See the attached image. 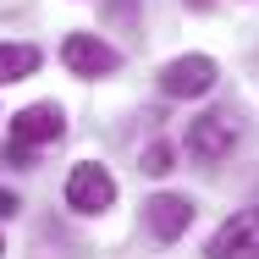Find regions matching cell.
<instances>
[{"label": "cell", "mask_w": 259, "mask_h": 259, "mask_svg": "<svg viewBox=\"0 0 259 259\" xmlns=\"http://www.w3.org/2000/svg\"><path fill=\"white\" fill-rule=\"evenodd\" d=\"M61 61H66V72H77V77H105V72H116V66H121V55L110 50L100 33H66Z\"/></svg>", "instance_id": "cell-6"}, {"label": "cell", "mask_w": 259, "mask_h": 259, "mask_svg": "<svg viewBox=\"0 0 259 259\" xmlns=\"http://www.w3.org/2000/svg\"><path fill=\"white\" fill-rule=\"evenodd\" d=\"M66 204L77 209V215H100V209H110V204H116V182H110V171L94 165V160L72 165V177H66Z\"/></svg>", "instance_id": "cell-2"}, {"label": "cell", "mask_w": 259, "mask_h": 259, "mask_svg": "<svg viewBox=\"0 0 259 259\" xmlns=\"http://www.w3.org/2000/svg\"><path fill=\"white\" fill-rule=\"evenodd\" d=\"M232 144H237V121H232L226 110H209V116H199V121L188 127V155L204 160V165L226 160V155H232Z\"/></svg>", "instance_id": "cell-4"}, {"label": "cell", "mask_w": 259, "mask_h": 259, "mask_svg": "<svg viewBox=\"0 0 259 259\" xmlns=\"http://www.w3.org/2000/svg\"><path fill=\"white\" fill-rule=\"evenodd\" d=\"M39 72V50L33 45H0V83H22Z\"/></svg>", "instance_id": "cell-8"}, {"label": "cell", "mask_w": 259, "mask_h": 259, "mask_svg": "<svg viewBox=\"0 0 259 259\" xmlns=\"http://www.w3.org/2000/svg\"><path fill=\"white\" fill-rule=\"evenodd\" d=\"M17 209H22V204H17V193H6V188H0V221H6V215H17Z\"/></svg>", "instance_id": "cell-10"}, {"label": "cell", "mask_w": 259, "mask_h": 259, "mask_svg": "<svg viewBox=\"0 0 259 259\" xmlns=\"http://www.w3.org/2000/svg\"><path fill=\"white\" fill-rule=\"evenodd\" d=\"M171 160H177V149H171L165 138H155V144L144 149V171H149V177H165V171H171Z\"/></svg>", "instance_id": "cell-9"}, {"label": "cell", "mask_w": 259, "mask_h": 259, "mask_svg": "<svg viewBox=\"0 0 259 259\" xmlns=\"http://www.w3.org/2000/svg\"><path fill=\"white\" fill-rule=\"evenodd\" d=\"M144 221H149V232H155L160 243H177V237L193 226V204H188L182 193H155V199L144 204Z\"/></svg>", "instance_id": "cell-7"}, {"label": "cell", "mask_w": 259, "mask_h": 259, "mask_svg": "<svg viewBox=\"0 0 259 259\" xmlns=\"http://www.w3.org/2000/svg\"><path fill=\"white\" fill-rule=\"evenodd\" d=\"M66 138V116H61V105H28V110H17L11 116V144H22V149H39V144H61Z\"/></svg>", "instance_id": "cell-5"}, {"label": "cell", "mask_w": 259, "mask_h": 259, "mask_svg": "<svg viewBox=\"0 0 259 259\" xmlns=\"http://www.w3.org/2000/svg\"><path fill=\"white\" fill-rule=\"evenodd\" d=\"M193 6H199V11H204V6H209V0H193Z\"/></svg>", "instance_id": "cell-11"}, {"label": "cell", "mask_w": 259, "mask_h": 259, "mask_svg": "<svg viewBox=\"0 0 259 259\" xmlns=\"http://www.w3.org/2000/svg\"><path fill=\"white\" fill-rule=\"evenodd\" d=\"M204 259H259V204L254 209H237L232 221L215 226Z\"/></svg>", "instance_id": "cell-1"}, {"label": "cell", "mask_w": 259, "mask_h": 259, "mask_svg": "<svg viewBox=\"0 0 259 259\" xmlns=\"http://www.w3.org/2000/svg\"><path fill=\"white\" fill-rule=\"evenodd\" d=\"M0 254H6V243H0Z\"/></svg>", "instance_id": "cell-12"}, {"label": "cell", "mask_w": 259, "mask_h": 259, "mask_svg": "<svg viewBox=\"0 0 259 259\" xmlns=\"http://www.w3.org/2000/svg\"><path fill=\"white\" fill-rule=\"evenodd\" d=\"M209 89H215V61L209 55H177L160 72V94L165 100H204Z\"/></svg>", "instance_id": "cell-3"}]
</instances>
